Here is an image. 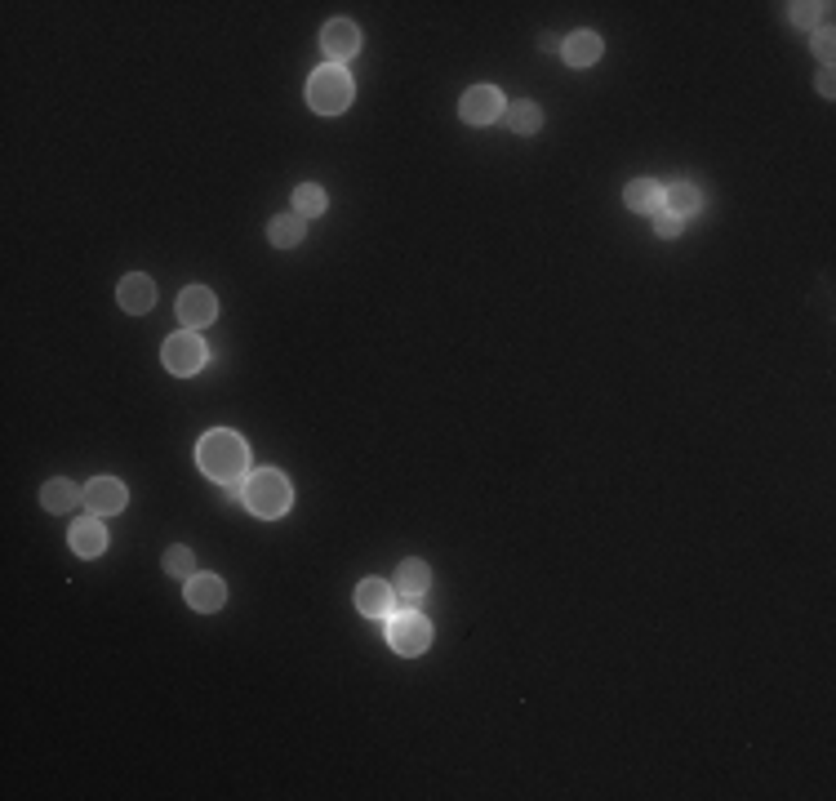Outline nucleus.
<instances>
[{"label":"nucleus","mask_w":836,"mask_h":801,"mask_svg":"<svg viewBox=\"0 0 836 801\" xmlns=\"http://www.w3.org/2000/svg\"><path fill=\"white\" fill-rule=\"evenodd\" d=\"M321 45H325V54H330V63L343 67L347 58L361 54V27L347 23V18H330L321 32Z\"/></svg>","instance_id":"obj_8"},{"label":"nucleus","mask_w":836,"mask_h":801,"mask_svg":"<svg viewBox=\"0 0 836 801\" xmlns=\"http://www.w3.org/2000/svg\"><path fill=\"white\" fill-rule=\"evenodd\" d=\"M196 463L209 481L227 486V481H245L250 477V445L236 437L232 428H214L205 432L201 445H196Z\"/></svg>","instance_id":"obj_1"},{"label":"nucleus","mask_w":836,"mask_h":801,"mask_svg":"<svg viewBox=\"0 0 836 801\" xmlns=\"http://www.w3.org/2000/svg\"><path fill=\"white\" fill-rule=\"evenodd\" d=\"M814 54H819L823 63H832V32H828V27H823L819 36H814Z\"/></svg>","instance_id":"obj_25"},{"label":"nucleus","mask_w":836,"mask_h":801,"mask_svg":"<svg viewBox=\"0 0 836 801\" xmlns=\"http://www.w3.org/2000/svg\"><path fill=\"white\" fill-rule=\"evenodd\" d=\"M561 49H565V63L570 67H592L596 58H601V36L596 32H574L570 41H561Z\"/></svg>","instance_id":"obj_18"},{"label":"nucleus","mask_w":836,"mask_h":801,"mask_svg":"<svg viewBox=\"0 0 836 801\" xmlns=\"http://www.w3.org/2000/svg\"><path fill=\"white\" fill-rule=\"evenodd\" d=\"M356 98V85L352 76H347V67H321V72H312V81H307V103H312L316 116H338L347 112Z\"/></svg>","instance_id":"obj_3"},{"label":"nucleus","mask_w":836,"mask_h":801,"mask_svg":"<svg viewBox=\"0 0 836 801\" xmlns=\"http://www.w3.org/2000/svg\"><path fill=\"white\" fill-rule=\"evenodd\" d=\"M290 503H294V490H290V481H285V472L263 468V472H250V477H245V508H250L254 517L276 521L290 512Z\"/></svg>","instance_id":"obj_2"},{"label":"nucleus","mask_w":836,"mask_h":801,"mask_svg":"<svg viewBox=\"0 0 836 801\" xmlns=\"http://www.w3.org/2000/svg\"><path fill=\"white\" fill-rule=\"evenodd\" d=\"M116 299H121V308L134 312V316L152 312V308H156V285H152V276H143V272L125 276V281L116 285Z\"/></svg>","instance_id":"obj_12"},{"label":"nucleus","mask_w":836,"mask_h":801,"mask_svg":"<svg viewBox=\"0 0 836 801\" xmlns=\"http://www.w3.org/2000/svg\"><path fill=\"white\" fill-rule=\"evenodd\" d=\"M623 201H627V210H636V214H654L663 205V183H654V178H632Z\"/></svg>","instance_id":"obj_15"},{"label":"nucleus","mask_w":836,"mask_h":801,"mask_svg":"<svg viewBox=\"0 0 836 801\" xmlns=\"http://www.w3.org/2000/svg\"><path fill=\"white\" fill-rule=\"evenodd\" d=\"M227 601V583L218 575H192L187 579V606L201 610V615H214V610H223Z\"/></svg>","instance_id":"obj_10"},{"label":"nucleus","mask_w":836,"mask_h":801,"mask_svg":"<svg viewBox=\"0 0 836 801\" xmlns=\"http://www.w3.org/2000/svg\"><path fill=\"white\" fill-rule=\"evenodd\" d=\"M699 205H703L699 187H690V183H668V187H663V205H659V210L676 214V219H690V214L699 210Z\"/></svg>","instance_id":"obj_17"},{"label":"nucleus","mask_w":836,"mask_h":801,"mask_svg":"<svg viewBox=\"0 0 836 801\" xmlns=\"http://www.w3.org/2000/svg\"><path fill=\"white\" fill-rule=\"evenodd\" d=\"M503 121L512 125L516 134H534L543 125V112H539V103H525V98H521V103H507Z\"/></svg>","instance_id":"obj_21"},{"label":"nucleus","mask_w":836,"mask_h":801,"mask_svg":"<svg viewBox=\"0 0 836 801\" xmlns=\"http://www.w3.org/2000/svg\"><path fill=\"white\" fill-rule=\"evenodd\" d=\"M165 575H169V579H192V575H196L192 548H169V552H165Z\"/></svg>","instance_id":"obj_22"},{"label":"nucleus","mask_w":836,"mask_h":801,"mask_svg":"<svg viewBox=\"0 0 836 801\" xmlns=\"http://www.w3.org/2000/svg\"><path fill=\"white\" fill-rule=\"evenodd\" d=\"M392 588H396V597L410 601V606H414V601L423 597L427 588H432V570H427V561H418V557L401 561V570H396V583H392Z\"/></svg>","instance_id":"obj_13"},{"label":"nucleus","mask_w":836,"mask_h":801,"mask_svg":"<svg viewBox=\"0 0 836 801\" xmlns=\"http://www.w3.org/2000/svg\"><path fill=\"white\" fill-rule=\"evenodd\" d=\"M125 499H129V490H125V481H116V477H94L85 486L89 517H112V512L125 508Z\"/></svg>","instance_id":"obj_9"},{"label":"nucleus","mask_w":836,"mask_h":801,"mask_svg":"<svg viewBox=\"0 0 836 801\" xmlns=\"http://www.w3.org/2000/svg\"><path fill=\"white\" fill-rule=\"evenodd\" d=\"M788 9H792V23L796 27H814V23H823V18H828L832 5H805V0H796V5H788Z\"/></svg>","instance_id":"obj_23"},{"label":"nucleus","mask_w":836,"mask_h":801,"mask_svg":"<svg viewBox=\"0 0 836 801\" xmlns=\"http://www.w3.org/2000/svg\"><path fill=\"white\" fill-rule=\"evenodd\" d=\"M205 343L196 330H183V334H169L165 348H161V361L169 374H178V379H187V374H196L205 365Z\"/></svg>","instance_id":"obj_5"},{"label":"nucleus","mask_w":836,"mask_h":801,"mask_svg":"<svg viewBox=\"0 0 836 801\" xmlns=\"http://www.w3.org/2000/svg\"><path fill=\"white\" fill-rule=\"evenodd\" d=\"M387 646H392L396 655H405V659L423 655V650L432 646V623L418 615V610H401V615H387Z\"/></svg>","instance_id":"obj_4"},{"label":"nucleus","mask_w":836,"mask_h":801,"mask_svg":"<svg viewBox=\"0 0 836 801\" xmlns=\"http://www.w3.org/2000/svg\"><path fill=\"white\" fill-rule=\"evenodd\" d=\"M681 227H685V219H676L668 210H654V232L659 236H681Z\"/></svg>","instance_id":"obj_24"},{"label":"nucleus","mask_w":836,"mask_h":801,"mask_svg":"<svg viewBox=\"0 0 836 801\" xmlns=\"http://www.w3.org/2000/svg\"><path fill=\"white\" fill-rule=\"evenodd\" d=\"M392 601H396V588L383 579H361L356 583V610L370 619H387L392 615Z\"/></svg>","instance_id":"obj_11"},{"label":"nucleus","mask_w":836,"mask_h":801,"mask_svg":"<svg viewBox=\"0 0 836 801\" xmlns=\"http://www.w3.org/2000/svg\"><path fill=\"white\" fill-rule=\"evenodd\" d=\"M325 205H330V196H325L321 183H298L294 187V214L298 219H321Z\"/></svg>","instance_id":"obj_20"},{"label":"nucleus","mask_w":836,"mask_h":801,"mask_svg":"<svg viewBox=\"0 0 836 801\" xmlns=\"http://www.w3.org/2000/svg\"><path fill=\"white\" fill-rule=\"evenodd\" d=\"M503 112H507V98L494 85H472L459 103V116L467 125H494L503 121Z\"/></svg>","instance_id":"obj_6"},{"label":"nucleus","mask_w":836,"mask_h":801,"mask_svg":"<svg viewBox=\"0 0 836 801\" xmlns=\"http://www.w3.org/2000/svg\"><path fill=\"white\" fill-rule=\"evenodd\" d=\"M214 316H218L214 290H205V285H187V290L178 294V321H183L187 330H205V325H214Z\"/></svg>","instance_id":"obj_7"},{"label":"nucleus","mask_w":836,"mask_h":801,"mask_svg":"<svg viewBox=\"0 0 836 801\" xmlns=\"http://www.w3.org/2000/svg\"><path fill=\"white\" fill-rule=\"evenodd\" d=\"M41 503H45V512H58V517H63V512H72V508H81L85 503V490H76L72 481H45V490H41Z\"/></svg>","instance_id":"obj_16"},{"label":"nucleus","mask_w":836,"mask_h":801,"mask_svg":"<svg viewBox=\"0 0 836 801\" xmlns=\"http://www.w3.org/2000/svg\"><path fill=\"white\" fill-rule=\"evenodd\" d=\"M303 232H307V223L298 219V214H276V219L267 223V241H272L276 250H294V245L303 241Z\"/></svg>","instance_id":"obj_19"},{"label":"nucleus","mask_w":836,"mask_h":801,"mask_svg":"<svg viewBox=\"0 0 836 801\" xmlns=\"http://www.w3.org/2000/svg\"><path fill=\"white\" fill-rule=\"evenodd\" d=\"M819 94L832 98V67H823V72H819Z\"/></svg>","instance_id":"obj_26"},{"label":"nucleus","mask_w":836,"mask_h":801,"mask_svg":"<svg viewBox=\"0 0 836 801\" xmlns=\"http://www.w3.org/2000/svg\"><path fill=\"white\" fill-rule=\"evenodd\" d=\"M72 548H76V557H103L107 552V530H103V521L98 517H81L72 526Z\"/></svg>","instance_id":"obj_14"}]
</instances>
